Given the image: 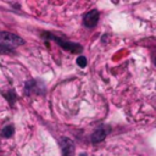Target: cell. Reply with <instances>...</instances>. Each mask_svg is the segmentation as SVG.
Segmentation results:
<instances>
[{
    "instance_id": "1",
    "label": "cell",
    "mask_w": 156,
    "mask_h": 156,
    "mask_svg": "<svg viewBox=\"0 0 156 156\" xmlns=\"http://www.w3.org/2000/svg\"><path fill=\"white\" fill-rule=\"evenodd\" d=\"M41 37L44 39H52L54 41H56L62 49H65L66 51H71L72 54H80L83 51V46L78 43H72V41H67V40H63L51 33H48V32H44L41 34Z\"/></svg>"
},
{
    "instance_id": "2",
    "label": "cell",
    "mask_w": 156,
    "mask_h": 156,
    "mask_svg": "<svg viewBox=\"0 0 156 156\" xmlns=\"http://www.w3.org/2000/svg\"><path fill=\"white\" fill-rule=\"evenodd\" d=\"M0 39L2 41H5L6 44L15 45V46L24 44V40L20 35H17L15 33H10V32H0Z\"/></svg>"
},
{
    "instance_id": "3",
    "label": "cell",
    "mask_w": 156,
    "mask_h": 156,
    "mask_svg": "<svg viewBox=\"0 0 156 156\" xmlns=\"http://www.w3.org/2000/svg\"><path fill=\"white\" fill-rule=\"evenodd\" d=\"M60 146H61V151H62V156H74V143L72 141V139L67 138V136H62L60 139Z\"/></svg>"
},
{
    "instance_id": "4",
    "label": "cell",
    "mask_w": 156,
    "mask_h": 156,
    "mask_svg": "<svg viewBox=\"0 0 156 156\" xmlns=\"http://www.w3.org/2000/svg\"><path fill=\"white\" fill-rule=\"evenodd\" d=\"M108 130H110V128L108 127H105V126H101L98 129H95L94 133L90 136L91 143L93 144H98V143H101L102 140H105L106 135L108 134Z\"/></svg>"
},
{
    "instance_id": "5",
    "label": "cell",
    "mask_w": 156,
    "mask_h": 156,
    "mask_svg": "<svg viewBox=\"0 0 156 156\" xmlns=\"http://www.w3.org/2000/svg\"><path fill=\"white\" fill-rule=\"evenodd\" d=\"M98 22H99V11H98V10H91V11H89V12L84 16V18H83V23H84V26L88 27V28L95 27V26L98 24Z\"/></svg>"
},
{
    "instance_id": "6",
    "label": "cell",
    "mask_w": 156,
    "mask_h": 156,
    "mask_svg": "<svg viewBox=\"0 0 156 156\" xmlns=\"http://www.w3.org/2000/svg\"><path fill=\"white\" fill-rule=\"evenodd\" d=\"M40 94V82L37 79H30L26 83V95L29 94Z\"/></svg>"
},
{
    "instance_id": "7",
    "label": "cell",
    "mask_w": 156,
    "mask_h": 156,
    "mask_svg": "<svg viewBox=\"0 0 156 156\" xmlns=\"http://www.w3.org/2000/svg\"><path fill=\"white\" fill-rule=\"evenodd\" d=\"M15 133V127L12 124H7L1 129V135L4 138H11Z\"/></svg>"
},
{
    "instance_id": "8",
    "label": "cell",
    "mask_w": 156,
    "mask_h": 156,
    "mask_svg": "<svg viewBox=\"0 0 156 156\" xmlns=\"http://www.w3.org/2000/svg\"><path fill=\"white\" fill-rule=\"evenodd\" d=\"M0 54H6V55L15 54V49L11 45H9V44L0 43Z\"/></svg>"
},
{
    "instance_id": "9",
    "label": "cell",
    "mask_w": 156,
    "mask_h": 156,
    "mask_svg": "<svg viewBox=\"0 0 156 156\" xmlns=\"http://www.w3.org/2000/svg\"><path fill=\"white\" fill-rule=\"evenodd\" d=\"M4 96L7 99V101L10 102V105L13 106V104H15V101H16V94H15V91L11 89L7 94H4Z\"/></svg>"
},
{
    "instance_id": "10",
    "label": "cell",
    "mask_w": 156,
    "mask_h": 156,
    "mask_svg": "<svg viewBox=\"0 0 156 156\" xmlns=\"http://www.w3.org/2000/svg\"><path fill=\"white\" fill-rule=\"evenodd\" d=\"M76 62H77V65H78L80 68H84V67L87 66V58H85L84 56H78V58L76 60Z\"/></svg>"
},
{
    "instance_id": "11",
    "label": "cell",
    "mask_w": 156,
    "mask_h": 156,
    "mask_svg": "<svg viewBox=\"0 0 156 156\" xmlns=\"http://www.w3.org/2000/svg\"><path fill=\"white\" fill-rule=\"evenodd\" d=\"M155 65H156V58H155Z\"/></svg>"
}]
</instances>
